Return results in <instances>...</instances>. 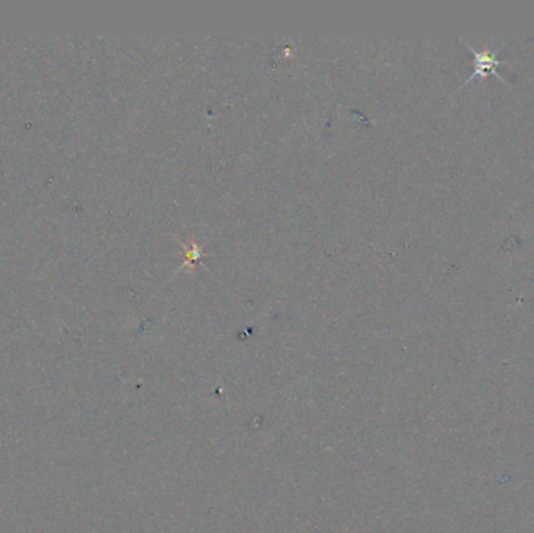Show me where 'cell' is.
I'll return each mask as SVG.
<instances>
[{
    "mask_svg": "<svg viewBox=\"0 0 534 533\" xmlns=\"http://www.w3.org/2000/svg\"><path fill=\"white\" fill-rule=\"evenodd\" d=\"M470 52L473 54V57L477 58V64H475V69H473L470 79L468 81H472V80H475L478 77H484L487 72H494L495 77L501 79V75L499 74L497 67H500L501 64H506V63L500 62L497 55H495L494 52L489 49V46H486L484 50H481V52H477L475 49L470 47Z\"/></svg>",
    "mask_w": 534,
    "mask_h": 533,
    "instance_id": "1",
    "label": "cell"
}]
</instances>
